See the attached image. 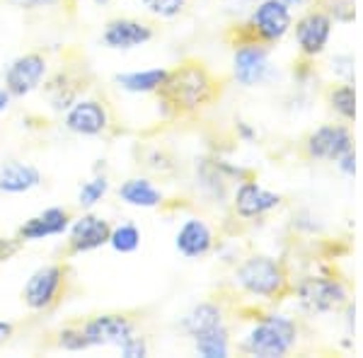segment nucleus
<instances>
[{"mask_svg":"<svg viewBox=\"0 0 363 358\" xmlns=\"http://www.w3.org/2000/svg\"><path fill=\"white\" fill-rule=\"evenodd\" d=\"M119 349H121V356H126V358L148 356V344H145V339H140V337H128Z\"/></svg>","mask_w":363,"mask_h":358,"instance_id":"31","label":"nucleus"},{"mask_svg":"<svg viewBox=\"0 0 363 358\" xmlns=\"http://www.w3.org/2000/svg\"><path fill=\"white\" fill-rule=\"evenodd\" d=\"M109 126V114L97 99H75L66 111V128L80 136H99Z\"/></svg>","mask_w":363,"mask_h":358,"instance_id":"15","label":"nucleus"},{"mask_svg":"<svg viewBox=\"0 0 363 358\" xmlns=\"http://www.w3.org/2000/svg\"><path fill=\"white\" fill-rule=\"evenodd\" d=\"M39 184H42V172L29 162L8 160L0 165V191L3 194H25Z\"/></svg>","mask_w":363,"mask_h":358,"instance_id":"18","label":"nucleus"},{"mask_svg":"<svg viewBox=\"0 0 363 358\" xmlns=\"http://www.w3.org/2000/svg\"><path fill=\"white\" fill-rule=\"evenodd\" d=\"M119 198L126 201L128 206H138V208H155L162 203V191L157 189L150 179L145 177H131L119 186Z\"/></svg>","mask_w":363,"mask_h":358,"instance_id":"20","label":"nucleus"},{"mask_svg":"<svg viewBox=\"0 0 363 358\" xmlns=\"http://www.w3.org/2000/svg\"><path fill=\"white\" fill-rule=\"evenodd\" d=\"M196 177L201 191L211 198H223L228 189V179L223 169L218 167V160H201L196 165Z\"/></svg>","mask_w":363,"mask_h":358,"instance_id":"22","label":"nucleus"},{"mask_svg":"<svg viewBox=\"0 0 363 358\" xmlns=\"http://www.w3.org/2000/svg\"><path fill=\"white\" fill-rule=\"evenodd\" d=\"M58 346L66 351L90 349V344H87V339L83 334V327H66V330H61V334H58Z\"/></svg>","mask_w":363,"mask_h":358,"instance_id":"29","label":"nucleus"},{"mask_svg":"<svg viewBox=\"0 0 363 358\" xmlns=\"http://www.w3.org/2000/svg\"><path fill=\"white\" fill-rule=\"evenodd\" d=\"M223 325H225L223 308L216 303H199L182 317V330H184L186 337H191V339H196L199 334L211 332V330H216V327H223Z\"/></svg>","mask_w":363,"mask_h":358,"instance_id":"19","label":"nucleus"},{"mask_svg":"<svg viewBox=\"0 0 363 358\" xmlns=\"http://www.w3.org/2000/svg\"><path fill=\"white\" fill-rule=\"evenodd\" d=\"M349 150H354V136L344 124H325L310 131L303 140V155L308 160L337 162Z\"/></svg>","mask_w":363,"mask_h":358,"instance_id":"9","label":"nucleus"},{"mask_svg":"<svg viewBox=\"0 0 363 358\" xmlns=\"http://www.w3.org/2000/svg\"><path fill=\"white\" fill-rule=\"evenodd\" d=\"M281 194L277 191H269L264 189L262 184L252 179H242V184L235 189V196H233V208L240 218L245 220H255V218H262V216L272 213L281 206Z\"/></svg>","mask_w":363,"mask_h":358,"instance_id":"11","label":"nucleus"},{"mask_svg":"<svg viewBox=\"0 0 363 358\" xmlns=\"http://www.w3.org/2000/svg\"><path fill=\"white\" fill-rule=\"evenodd\" d=\"M327 8H322L327 15L332 17V22L339 25H351L356 20V5L354 0H325Z\"/></svg>","mask_w":363,"mask_h":358,"instance_id":"28","label":"nucleus"},{"mask_svg":"<svg viewBox=\"0 0 363 358\" xmlns=\"http://www.w3.org/2000/svg\"><path fill=\"white\" fill-rule=\"evenodd\" d=\"M133 322L126 315H97L83 325V334L90 346H121L128 337H133Z\"/></svg>","mask_w":363,"mask_h":358,"instance_id":"13","label":"nucleus"},{"mask_svg":"<svg viewBox=\"0 0 363 358\" xmlns=\"http://www.w3.org/2000/svg\"><path fill=\"white\" fill-rule=\"evenodd\" d=\"M213 230L201 218H189L179 228L177 237H174V247L186 259H201L213 250Z\"/></svg>","mask_w":363,"mask_h":358,"instance_id":"17","label":"nucleus"},{"mask_svg":"<svg viewBox=\"0 0 363 358\" xmlns=\"http://www.w3.org/2000/svg\"><path fill=\"white\" fill-rule=\"evenodd\" d=\"M109 235H112L109 220L99 218L95 213L80 216L68 228V254H85V252L104 247L109 245Z\"/></svg>","mask_w":363,"mask_h":358,"instance_id":"12","label":"nucleus"},{"mask_svg":"<svg viewBox=\"0 0 363 358\" xmlns=\"http://www.w3.org/2000/svg\"><path fill=\"white\" fill-rule=\"evenodd\" d=\"M298 344V325L289 315L269 313L255 322L242 342V351L257 358H284Z\"/></svg>","mask_w":363,"mask_h":358,"instance_id":"2","label":"nucleus"},{"mask_svg":"<svg viewBox=\"0 0 363 358\" xmlns=\"http://www.w3.org/2000/svg\"><path fill=\"white\" fill-rule=\"evenodd\" d=\"M97 5H104V3H109V0H95Z\"/></svg>","mask_w":363,"mask_h":358,"instance_id":"38","label":"nucleus"},{"mask_svg":"<svg viewBox=\"0 0 363 358\" xmlns=\"http://www.w3.org/2000/svg\"><path fill=\"white\" fill-rule=\"evenodd\" d=\"M330 68L342 83H354L356 80V61L351 54H337L330 61Z\"/></svg>","mask_w":363,"mask_h":358,"instance_id":"30","label":"nucleus"},{"mask_svg":"<svg viewBox=\"0 0 363 358\" xmlns=\"http://www.w3.org/2000/svg\"><path fill=\"white\" fill-rule=\"evenodd\" d=\"M238 136L242 138L245 143H252V140H257V131L247 124V121H238Z\"/></svg>","mask_w":363,"mask_h":358,"instance_id":"35","label":"nucleus"},{"mask_svg":"<svg viewBox=\"0 0 363 358\" xmlns=\"http://www.w3.org/2000/svg\"><path fill=\"white\" fill-rule=\"evenodd\" d=\"M46 70H49V63L42 54H25L15 58L5 70V90L13 97H25L42 85Z\"/></svg>","mask_w":363,"mask_h":358,"instance_id":"10","label":"nucleus"},{"mask_svg":"<svg viewBox=\"0 0 363 358\" xmlns=\"http://www.w3.org/2000/svg\"><path fill=\"white\" fill-rule=\"evenodd\" d=\"M109 245L119 254H131V252H136L140 247V230L133 223H121V225L112 228Z\"/></svg>","mask_w":363,"mask_h":358,"instance_id":"25","label":"nucleus"},{"mask_svg":"<svg viewBox=\"0 0 363 358\" xmlns=\"http://www.w3.org/2000/svg\"><path fill=\"white\" fill-rule=\"evenodd\" d=\"M13 332H15L13 322H5V320H0V344H3V342H8V339L13 337Z\"/></svg>","mask_w":363,"mask_h":358,"instance_id":"36","label":"nucleus"},{"mask_svg":"<svg viewBox=\"0 0 363 358\" xmlns=\"http://www.w3.org/2000/svg\"><path fill=\"white\" fill-rule=\"evenodd\" d=\"M68 269L63 264H49V267L37 269L22 291V301L29 310H49L61 301L63 289H66Z\"/></svg>","mask_w":363,"mask_h":358,"instance_id":"6","label":"nucleus"},{"mask_svg":"<svg viewBox=\"0 0 363 358\" xmlns=\"http://www.w3.org/2000/svg\"><path fill=\"white\" fill-rule=\"evenodd\" d=\"M17 10H42V8H56L61 0H8Z\"/></svg>","mask_w":363,"mask_h":358,"instance_id":"33","label":"nucleus"},{"mask_svg":"<svg viewBox=\"0 0 363 358\" xmlns=\"http://www.w3.org/2000/svg\"><path fill=\"white\" fill-rule=\"evenodd\" d=\"M157 97L177 116H189L213 104L220 95V83L201 61H182L177 68L167 70Z\"/></svg>","mask_w":363,"mask_h":358,"instance_id":"1","label":"nucleus"},{"mask_svg":"<svg viewBox=\"0 0 363 358\" xmlns=\"http://www.w3.org/2000/svg\"><path fill=\"white\" fill-rule=\"evenodd\" d=\"M68 228H70V211L54 206V208H46L42 213L32 216L27 223H22L20 230H17V240H20V242H37V240L63 235Z\"/></svg>","mask_w":363,"mask_h":358,"instance_id":"16","label":"nucleus"},{"mask_svg":"<svg viewBox=\"0 0 363 358\" xmlns=\"http://www.w3.org/2000/svg\"><path fill=\"white\" fill-rule=\"evenodd\" d=\"M153 37H155V32L148 22L131 20V17H116V20H109L102 32V42L107 44L109 49H116V51L136 49V46L148 44Z\"/></svg>","mask_w":363,"mask_h":358,"instance_id":"14","label":"nucleus"},{"mask_svg":"<svg viewBox=\"0 0 363 358\" xmlns=\"http://www.w3.org/2000/svg\"><path fill=\"white\" fill-rule=\"evenodd\" d=\"M298 310L308 317H322L342 310L349 303V289L335 276H306L294 286Z\"/></svg>","mask_w":363,"mask_h":358,"instance_id":"5","label":"nucleus"},{"mask_svg":"<svg viewBox=\"0 0 363 358\" xmlns=\"http://www.w3.org/2000/svg\"><path fill=\"white\" fill-rule=\"evenodd\" d=\"M235 284L242 293L262 301H281L291 291L284 264L267 254H252L235 269Z\"/></svg>","mask_w":363,"mask_h":358,"instance_id":"3","label":"nucleus"},{"mask_svg":"<svg viewBox=\"0 0 363 358\" xmlns=\"http://www.w3.org/2000/svg\"><path fill=\"white\" fill-rule=\"evenodd\" d=\"M294 27V15L284 0H259L252 8L247 20L240 25L238 44L257 42V44H277Z\"/></svg>","mask_w":363,"mask_h":358,"instance_id":"4","label":"nucleus"},{"mask_svg":"<svg viewBox=\"0 0 363 358\" xmlns=\"http://www.w3.org/2000/svg\"><path fill=\"white\" fill-rule=\"evenodd\" d=\"M140 5H143L150 15L160 17V20H174V17H179L184 13L186 0H140Z\"/></svg>","mask_w":363,"mask_h":358,"instance_id":"27","label":"nucleus"},{"mask_svg":"<svg viewBox=\"0 0 363 358\" xmlns=\"http://www.w3.org/2000/svg\"><path fill=\"white\" fill-rule=\"evenodd\" d=\"M274 66L272 56L264 44L257 42H245L235 46V54H233V78L238 85L242 87H257L264 85L272 80Z\"/></svg>","mask_w":363,"mask_h":358,"instance_id":"7","label":"nucleus"},{"mask_svg":"<svg viewBox=\"0 0 363 358\" xmlns=\"http://www.w3.org/2000/svg\"><path fill=\"white\" fill-rule=\"evenodd\" d=\"M196 342V354L203 358H228L230 356V337H228L225 325L216 327L211 332L199 334Z\"/></svg>","mask_w":363,"mask_h":358,"instance_id":"24","label":"nucleus"},{"mask_svg":"<svg viewBox=\"0 0 363 358\" xmlns=\"http://www.w3.org/2000/svg\"><path fill=\"white\" fill-rule=\"evenodd\" d=\"M327 104L342 121L356 119V85L339 83L327 92Z\"/></svg>","mask_w":363,"mask_h":358,"instance_id":"23","label":"nucleus"},{"mask_svg":"<svg viewBox=\"0 0 363 358\" xmlns=\"http://www.w3.org/2000/svg\"><path fill=\"white\" fill-rule=\"evenodd\" d=\"M296 32V44L303 58L315 61L327 51V46L332 42V32H335V22L322 8L308 10L301 20L296 22V27H291Z\"/></svg>","mask_w":363,"mask_h":358,"instance_id":"8","label":"nucleus"},{"mask_svg":"<svg viewBox=\"0 0 363 358\" xmlns=\"http://www.w3.org/2000/svg\"><path fill=\"white\" fill-rule=\"evenodd\" d=\"M109 191V181L107 177H95L90 181H85L78 191V203L83 208H92L95 203H99L104 198V194Z\"/></svg>","mask_w":363,"mask_h":358,"instance_id":"26","label":"nucleus"},{"mask_svg":"<svg viewBox=\"0 0 363 358\" xmlns=\"http://www.w3.org/2000/svg\"><path fill=\"white\" fill-rule=\"evenodd\" d=\"M20 247H22V242L17 237H3V235H0V264L13 259L17 252H20Z\"/></svg>","mask_w":363,"mask_h":358,"instance_id":"32","label":"nucleus"},{"mask_svg":"<svg viewBox=\"0 0 363 358\" xmlns=\"http://www.w3.org/2000/svg\"><path fill=\"white\" fill-rule=\"evenodd\" d=\"M167 70L165 68H145L133 70V73H119L114 83L126 92H155L162 85Z\"/></svg>","mask_w":363,"mask_h":358,"instance_id":"21","label":"nucleus"},{"mask_svg":"<svg viewBox=\"0 0 363 358\" xmlns=\"http://www.w3.org/2000/svg\"><path fill=\"white\" fill-rule=\"evenodd\" d=\"M10 102H13V95H10L5 87H0V111H5L10 107Z\"/></svg>","mask_w":363,"mask_h":358,"instance_id":"37","label":"nucleus"},{"mask_svg":"<svg viewBox=\"0 0 363 358\" xmlns=\"http://www.w3.org/2000/svg\"><path fill=\"white\" fill-rule=\"evenodd\" d=\"M339 172L344 174V177H349V179H354V174H356V150H349V152H344L342 157L335 162Z\"/></svg>","mask_w":363,"mask_h":358,"instance_id":"34","label":"nucleus"}]
</instances>
